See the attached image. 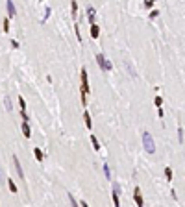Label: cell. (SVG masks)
<instances>
[{"instance_id": "cell-1", "label": "cell", "mask_w": 185, "mask_h": 207, "mask_svg": "<svg viewBox=\"0 0 185 207\" xmlns=\"http://www.w3.org/2000/svg\"><path fill=\"white\" fill-rule=\"evenodd\" d=\"M87 93H89V76L87 69H82V105H87Z\"/></svg>"}, {"instance_id": "cell-2", "label": "cell", "mask_w": 185, "mask_h": 207, "mask_svg": "<svg viewBox=\"0 0 185 207\" xmlns=\"http://www.w3.org/2000/svg\"><path fill=\"white\" fill-rule=\"evenodd\" d=\"M143 144H145V150L148 152V154H154V152H156L154 139H152V135L148 132H143Z\"/></svg>"}, {"instance_id": "cell-3", "label": "cell", "mask_w": 185, "mask_h": 207, "mask_svg": "<svg viewBox=\"0 0 185 207\" xmlns=\"http://www.w3.org/2000/svg\"><path fill=\"white\" fill-rule=\"evenodd\" d=\"M96 61H98V65H100L102 70H111V69H113V65L104 58V54H96Z\"/></svg>"}, {"instance_id": "cell-4", "label": "cell", "mask_w": 185, "mask_h": 207, "mask_svg": "<svg viewBox=\"0 0 185 207\" xmlns=\"http://www.w3.org/2000/svg\"><path fill=\"white\" fill-rule=\"evenodd\" d=\"M118 194H121V187H118V185H113V194H111V198H113V205H115V207H121Z\"/></svg>"}, {"instance_id": "cell-5", "label": "cell", "mask_w": 185, "mask_h": 207, "mask_svg": "<svg viewBox=\"0 0 185 207\" xmlns=\"http://www.w3.org/2000/svg\"><path fill=\"white\" fill-rule=\"evenodd\" d=\"M133 200H135L137 207H145V202H143V196H141V189L139 187H135V191H133Z\"/></svg>"}, {"instance_id": "cell-6", "label": "cell", "mask_w": 185, "mask_h": 207, "mask_svg": "<svg viewBox=\"0 0 185 207\" xmlns=\"http://www.w3.org/2000/svg\"><path fill=\"white\" fill-rule=\"evenodd\" d=\"M13 163H15V170H17V174H19V178H24V170H22V167H20L17 155H13Z\"/></svg>"}, {"instance_id": "cell-7", "label": "cell", "mask_w": 185, "mask_h": 207, "mask_svg": "<svg viewBox=\"0 0 185 207\" xmlns=\"http://www.w3.org/2000/svg\"><path fill=\"white\" fill-rule=\"evenodd\" d=\"M94 13H96V9H94L93 6H87V17H89V22H91V26L94 24Z\"/></svg>"}, {"instance_id": "cell-8", "label": "cell", "mask_w": 185, "mask_h": 207, "mask_svg": "<svg viewBox=\"0 0 185 207\" xmlns=\"http://www.w3.org/2000/svg\"><path fill=\"white\" fill-rule=\"evenodd\" d=\"M6 6H7V13H9V17H15V13H17V11H15V4L11 2V0H7V4H6Z\"/></svg>"}, {"instance_id": "cell-9", "label": "cell", "mask_w": 185, "mask_h": 207, "mask_svg": "<svg viewBox=\"0 0 185 207\" xmlns=\"http://www.w3.org/2000/svg\"><path fill=\"white\" fill-rule=\"evenodd\" d=\"M98 35H100V28L96 26V24H93V26H91V37H93V39H96Z\"/></svg>"}, {"instance_id": "cell-10", "label": "cell", "mask_w": 185, "mask_h": 207, "mask_svg": "<svg viewBox=\"0 0 185 207\" xmlns=\"http://www.w3.org/2000/svg\"><path fill=\"white\" fill-rule=\"evenodd\" d=\"M19 105H20V115H26V102L22 96H19Z\"/></svg>"}, {"instance_id": "cell-11", "label": "cell", "mask_w": 185, "mask_h": 207, "mask_svg": "<svg viewBox=\"0 0 185 207\" xmlns=\"http://www.w3.org/2000/svg\"><path fill=\"white\" fill-rule=\"evenodd\" d=\"M22 133H24V137H28V139H30L31 132H30V124H28V122H22Z\"/></svg>"}, {"instance_id": "cell-12", "label": "cell", "mask_w": 185, "mask_h": 207, "mask_svg": "<svg viewBox=\"0 0 185 207\" xmlns=\"http://www.w3.org/2000/svg\"><path fill=\"white\" fill-rule=\"evenodd\" d=\"M83 118H85V126L91 129V126H93V122H91V117H89V111H85L83 113Z\"/></svg>"}, {"instance_id": "cell-13", "label": "cell", "mask_w": 185, "mask_h": 207, "mask_svg": "<svg viewBox=\"0 0 185 207\" xmlns=\"http://www.w3.org/2000/svg\"><path fill=\"white\" fill-rule=\"evenodd\" d=\"M7 187H9V191H11L13 194H17V185H15L13 179H7Z\"/></svg>"}, {"instance_id": "cell-14", "label": "cell", "mask_w": 185, "mask_h": 207, "mask_svg": "<svg viewBox=\"0 0 185 207\" xmlns=\"http://www.w3.org/2000/svg\"><path fill=\"white\" fill-rule=\"evenodd\" d=\"M34 154H35V159H37V161H43V150H41V148H34Z\"/></svg>"}, {"instance_id": "cell-15", "label": "cell", "mask_w": 185, "mask_h": 207, "mask_svg": "<svg viewBox=\"0 0 185 207\" xmlns=\"http://www.w3.org/2000/svg\"><path fill=\"white\" fill-rule=\"evenodd\" d=\"M91 143H93V148H94V150H100V143H98V139H96L94 135H91Z\"/></svg>"}, {"instance_id": "cell-16", "label": "cell", "mask_w": 185, "mask_h": 207, "mask_svg": "<svg viewBox=\"0 0 185 207\" xmlns=\"http://www.w3.org/2000/svg\"><path fill=\"white\" fill-rule=\"evenodd\" d=\"M104 174H106L107 179H111V170H109V165H107V163H104Z\"/></svg>"}, {"instance_id": "cell-17", "label": "cell", "mask_w": 185, "mask_h": 207, "mask_svg": "<svg viewBox=\"0 0 185 207\" xmlns=\"http://www.w3.org/2000/svg\"><path fill=\"white\" fill-rule=\"evenodd\" d=\"M70 9H72V17L78 15V2H72V4H70Z\"/></svg>"}, {"instance_id": "cell-18", "label": "cell", "mask_w": 185, "mask_h": 207, "mask_svg": "<svg viewBox=\"0 0 185 207\" xmlns=\"http://www.w3.org/2000/svg\"><path fill=\"white\" fill-rule=\"evenodd\" d=\"M165 178H167L169 181H172V168H170V167L165 168Z\"/></svg>"}, {"instance_id": "cell-19", "label": "cell", "mask_w": 185, "mask_h": 207, "mask_svg": "<svg viewBox=\"0 0 185 207\" xmlns=\"http://www.w3.org/2000/svg\"><path fill=\"white\" fill-rule=\"evenodd\" d=\"M4 104H6V109H9V111H11V107H13V105H11V98H9V96H6V98H4Z\"/></svg>"}, {"instance_id": "cell-20", "label": "cell", "mask_w": 185, "mask_h": 207, "mask_svg": "<svg viewBox=\"0 0 185 207\" xmlns=\"http://www.w3.org/2000/svg\"><path fill=\"white\" fill-rule=\"evenodd\" d=\"M154 104L157 105V109H161V105H163V100H161V96H156V98H154Z\"/></svg>"}, {"instance_id": "cell-21", "label": "cell", "mask_w": 185, "mask_h": 207, "mask_svg": "<svg viewBox=\"0 0 185 207\" xmlns=\"http://www.w3.org/2000/svg\"><path fill=\"white\" fill-rule=\"evenodd\" d=\"M178 139L180 143H183V128H178Z\"/></svg>"}, {"instance_id": "cell-22", "label": "cell", "mask_w": 185, "mask_h": 207, "mask_svg": "<svg viewBox=\"0 0 185 207\" xmlns=\"http://www.w3.org/2000/svg\"><path fill=\"white\" fill-rule=\"evenodd\" d=\"M69 200H70V203H72V207H78V202L74 200V196L72 194H69Z\"/></svg>"}, {"instance_id": "cell-23", "label": "cell", "mask_w": 185, "mask_h": 207, "mask_svg": "<svg viewBox=\"0 0 185 207\" xmlns=\"http://www.w3.org/2000/svg\"><path fill=\"white\" fill-rule=\"evenodd\" d=\"M4 31H9V19H4Z\"/></svg>"}, {"instance_id": "cell-24", "label": "cell", "mask_w": 185, "mask_h": 207, "mask_svg": "<svg viewBox=\"0 0 185 207\" xmlns=\"http://www.w3.org/2000/svg\"><path fill=\"white\" fill-rule=\"evenodd\" d=\"M145 6L146 7H154V0H145Z\"/></svg>"}, {"instance_id": "cell-25", "label": "cell", "mask_w": 185, "mask_h": 207, "mask_svg": "<svg viewBox=\"0 0 185 207\" xmlns=\"http://www.w3.org/2000/svg\"><path fill=\"white\" fill-rule=\"evenodd\" d=\"M157 15H159V11H157V9H154V11H152V13H150V17H152V19H156Z\"/></svg>"}, {"instance_id": "cell-26", "label": "cell", "mask_w": 185, "mask_h": 207, "mask_svg": "<svg viewBox=\"0 0 185 207\" xmlns=\"http://www.w3.org/2000/svg\"><path fill=\"white\" fill-rule=\"evenodd\" d=\"M50 11H52V9H50V7H46V9H45V20L48 19V15H50Z\"/></svg>"}, {"instance_id": "cell-27", "label": "cell", "mask_w": 185, "mask_h": 207, "mask_svg": "<svg viewBox=\"0 0 185 207\" xmlns=\"http://www.w3.org/2000/svg\"><path fill=\"white\" fill-rule=\"evenodd\" d=\"M80 205H82V207H89V203H87V202H82Z\"/></svg>"}, {"instance_id": "cell-28", "label": "cell", "mask_w": 185, "mask_h": 207, "mask_svg": "<svg viewBox=\"0 0 185 207\" xmlns=\"http://www.w3.org/2000/svg\"><path fill=\"white\" fill-rule=\"evenodd\" d=\"M0 176H2V170H0Z\"/></svg>"}]
</instances>
